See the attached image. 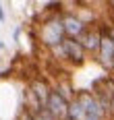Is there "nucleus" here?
<instances>
[{"mask_svg":"<svg viewBox=\"0 0 114 120\" xmlns=\"http://www.w3.org/2000/svg\"><path fill=\"white\" fill-rule=\"evenodd\" d=\"M62 39H64V29H62L60 15H48L39 25V41H42V46L56 50L62 44Z\"/></svg>","mask_w":114,"mask_h":120,"instance_id":"nucleus-1","label":"nucleus"},{"mask_svg":"<svg viewBox=\"0 0 114 120\" xmlns=\"http://www.w3.org/2000/svg\"><path fill=\"white\" fill-rule=\"evenodd\" d=\"M75 99L79 101V106L85 112V120H106L108 118L106 110L100 106V101L95 99V95L91 91L79 89V91H75Z\"/></svg>","mask_w":114,"mask_h":120,"instance_id":"nucleus-2","label":"nucleus"},{"mask_svg":"<svg viewBox=\"0 0 114 120\" xmlns=\"http://www.w3.org/2000/svg\"><path fill=\"white\" fill-rule=\"evenodd\" d=\"M52 52H58V54H60L64 60H68L73 66H81V64L87 60V52L83 50V46H81L77 39H71V37H64L62 44L56 50H52Z\"/></svg>","mask_w":114,"mask_h":120,"instance_id":"nucleus-3","label":"nucleus"},{"mask_svg":"<svg viewBox=\"0 0 114 120\" xmlns=\"http://www.w3.org/2000/svg\"><path fill=\"white\" fill-rule=\"evenodd\" d=\"M102 31V39H100V50H98V62H100L102 66L106 68V71H112V60H114V41L110 39L108 35V29H110V25L102 23L98 25Z\"/></svg>","mask_w":114,"mask_h":120,"instance_id":"nucleus-4","label":"nucleus"},{"mask_svg":"<svg viewBox=\"0 0 114 120\" xmlns=\"http://www.w3.org/2000/svg\"><path fill=\"white\" fill-rule=\"evenodd\" d=\"M60 21H62L64 37H71V39H79V37L85 33V29L89 27L87 21H83L75 12H62L60 15Z\"/></svg>","mask_w":114,"mask_h":120,"instance_id":"nucleus-5","label":"nucleus"},{"mask_svg":"<svg viewBox=\"0 0 114 120\" xmlns=\"http://www.w3.org/2000/svg\"><path fill=\"white\" fill-rule=\"evenodd\" d=\"M44 108L50 112V116H52L54 120H64V118H66V108H68V104H66L62 97L52 89L50 95H48V101H46V106H44Z\"/></svg>","mask_w":114,"mask_h":120,"instance_id":"nucleus-6","label":"nucleus"},{"mask_svg":"<svg viewBox=\"0 0 114 120\" xmlns=\"http://www.w3.org/2000/svg\"><path fill=\"white\" fill-rule=\"evenodd\" d=\"M100 39H102V31H100V27H91V25H89L87 29H85V33L79 37L77 41L83 46V50H85V52L98 54V50H100Z\"/></svg>","mask_w":114,"mask_h":120,"instance_id":"nucleus-7","label":"nucleus"},{"mask_svg":"<svg viewBox=\"0 0 114 120\" xmlns=\"http://www.w3.org/2000/svg\"><path fill=\"white\" fill-rule=\"evenodd\" d=\"M29 91H31V95L38 99V104L44 108L46 101H48V95H50V91H52V85L48 83V79L35 77V79L31 81V85H29Z\"/></svg>","mask_w":114,"mask_h":120,"instance_id":"nucleus-8","label":"nucleus"},{"mask_svg":"<svg viewBox=\"0 0 114 120\" xmlns=\"http://www.w3.org/2000/svg\"><path fill=\"white\" fill-rule=\"evenodd\" d=\"M52 89H54L58 95L62 97L66 104L75 99V89L71 87V83H68V81H58V83H56V87H52Z\"/></svg>","mask_w":114,"mask_h":120,"instance_id":"nucleus-9","label":"nucleus"},{"mask_svg":"<svg viewBox=\"0 0 114 120\" xmlns=\"http://www.w3.org/2000/svg\"><path fill=\"white\" fill-rule=\"evenodd\" d=\"M66 118H68V120H85V112H83V108L79 106V101H77V99L68 101V108H66Z\"/></svg>","mask_w":114,"mask_h":120,"instance_id":"nucleus-10","label":"nucleus"},{"mask_svg":"<svg viewBox=\"0 0 114 120\" xmlns=\"http://www.w3.org/2000/svg\"><path fill=\"white\" fill-rule=\"evenodd\" d=\"M4 21H6V11H4V6L0 4V25L4 23Z\"/></svg>","mask_w":114,"mask_h":120,"instance_id":"nucleus-11","label":"nucleus"},{"mask_svg":"<svg viewBox=\"0 0 114 120\" xmlns=\"http://www.w3.org/2000/svg\"><path fill=\"white\" fill-rule=\"evenodd\" d=\"M19 35H21V27H17V29L13 31V39L15 41H19Z\"/></svg>","mask_w":114,"mask_h":120,"instance_id":"nucleus-12","label":"nucleus"},{"mask_svg":"<svg viewBox=\"0 0 114 120\" xmlns=\"http://www.w3.org/2000/svg\"><path fill=\"white\" fill-rule=\"evenodd\" d=\"M108 35H110V39L114 41V25H110V29H108Z\"/></svg>","mask_w":114,"mask_h":120,"instance_id":"nucleus-13","label":"nucleus"},{"mask_svg":"<svg viewBox=\"0 0 114 120\" xmlns=\"http://www.w3.org/2000/svg\"><path fill=\"white\" fill-rule=\"evenodd\" d=\"M21 120H33V118H31V114H29V112H23V116H21Z\"/></svg>","mask_w":114,"mask_h":120,"instance_id":"nucleus-14","label":"nucleus"},{"mask_svg":"<svg viewBox=\"0 0 114 120\" xmlns=\"http://www.w3.org/2000/svg\"><path fill=\"white\" fill-rule=\"evenodd\" d=\"M6 48V46H4V41H0V50H4Z\"/></svg>","mask_w":114,"mask_h":120,"instance_id":"nucleus-15","label":"nucleus"},{"mask_svg":"<svg viewBox=\"0 0 114 120\" xmlns=\"http://www.w3.org/2000/svg\"><path fill=\"white\" fill-rule=\"evenodd\" d=\"M108 6H110V8H112V12H114V2H110V4H108Z\"/></svg>","mask_w":114,"mask_h":120,"instance_id":"nucleus-16","label":"nucleus"},{"mask_svg":"<svg viewBox=\"0 0 114 120\" xmlns=\"http://www.w3.org/2000/svg\"><path fill=\"white\" fill-rule=\"evenodd\" d=\"M112 71H114V60H112Z\"/></svg>","mask_w":114,"mask_h":120,"instance_id":"nucleus-17","label":"nucleus"},{"mask_svg":"<svg viewBox=\"0 0 114 120\" xmlns=\"http://www.w3.org/2000/svg\"><path fill=\"white\" fill-rule=\"evenodd\" d=\"M64 120H68V118H64Z\"/></svg>","mask_w":114,"mask_h":120,"instance_id":"nucleus-18","label":"nucleus"}]
</instances>
